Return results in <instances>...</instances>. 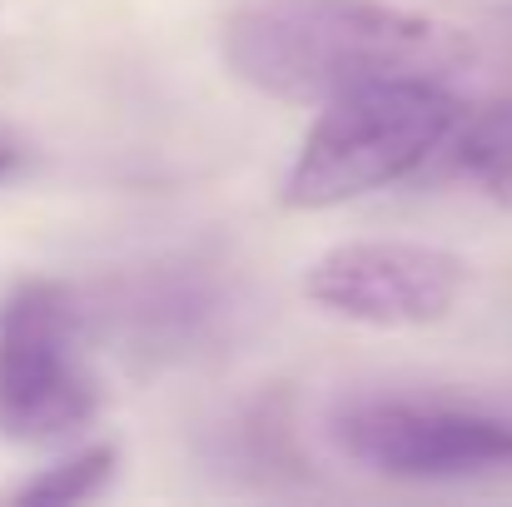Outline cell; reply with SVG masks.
Returning a JSON list of instances; mask_svg holds the SVG:
<instances>
[{"label": "cell", "mask_w": 512, "mask_h": 507, "mask_svg": "<svg viewBox=\"0 0 512 507\" xmlns=\"http://www.w3.org/2000/svg\"><path fill=\"white\" fill-rule=\"evenodd\" d=\"M224 65L269 100L324 105L353 85L438 75L463 35L388 0H254L224 20Z\"/></svg>", "instance_id": "cell-1"}, {"label": "cell", "mask_w": 512, "mask_h": 507, "mask_svg": "<svg viewBox=\"0 0 512 507\" xmlns=\"http://www.w3.org/2000/svg\"><path fill=\"white\" fill-rule=\"evenodd\" d=\"M463 110L433 75H393L324 100L319 125L284 174L289 209H339L423 169L458 130Z\"/></svg>", "instance_id": "cell-2"}, {"label": "cell", "mask_w": 512, "mask_h": 507, "mask_svg": "<svg viewBox=\"0 0 512 507\" xmlns=\"http://www.w3.org/2000/svg\"><path fill=\"white\" fill-rule=\"evenodd\" d=\"M95 408L80 299L55 279H20L0 299V438L65 443Z\"/></svg>", "instance_id": "cell-3"}, {"label": "cell", "mask_w": 512, "mask_h": 507, "mask_svg": "<svg viewBox=\"0 0 512 507\" xmlns=\"http://www.w3.org/2000/svg\"><path fill=\"white\" fill-rule=\"evenodd\" d=\"M329 433L343 458L403 483H458L512 473V418L483 408L348 398L334 408Z\"/></svg>", "instance_id": "cell-4"}, {"label": "cell", "mask_w": 512, "mask_h": 507, "mask_svg": "<svg viewBox=\"0 0 512 507\" xmlns=\"http://www.w3.org/2000/svg\"><path fill=\"white\" fill-rule=\"evenodd\" d=\"M463 284L468 264L458 254L408 239H348L324 249L304 274L309 304L373 329L438 324L463 299Z\"/></svg>", "instance_id": "cell-5"}, {"label": "cell", "mask_w": 512, "mask_h": 507, "mask_svg": "<svg viewBox=\"0 0 512 507\" xmlns=\"http://www.w3.org/2000/svg\"><path fill=\"white\" fill-rule=\"evenodd\" d=\"M448 145L458 174H468V184H478L498 209H512V100L478 110L468 125L458 120Z\"/></svg>", "instance_id": "cell-6"}, {"label": "cell", "mask_w": 512, "mask_h": 507, "mask_svg": "<svg viewBox=\"0 0 512 507\" xmlns=\"http://www.w3.org/2000/svg\"><path fill=\"white\" fill-rule=\"evenodd\" d=\"M115 443H90L80 453H70L65 463L45 468L40 478H30L25 488H15V503H85L100 498L105 483L115 478Z\"/></svg>", "instance_id": "cell-7"}, {"label": "cell", "mask_w": 512, "mask_h": 507, "mask_svg": "<svg viewBox=\"0 0 512 507\" xmlns=\"http://www.w3.org/2000/svg\"><path fill=\"white\" fill-rule=\"evenodd\" d=\"M15 169V150L10 145H0V174H10Z\"/></svg>", "instance_id": "cell-8"}]
</instances>
